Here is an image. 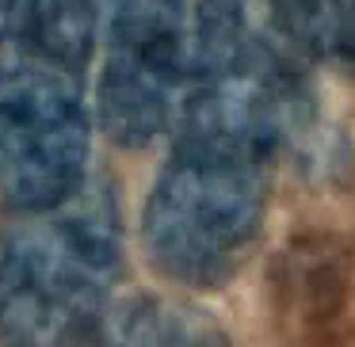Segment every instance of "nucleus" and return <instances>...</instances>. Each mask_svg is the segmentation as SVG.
Here are the masks:
<instances>
[{"mask_svg": "<svg viewBox=\"0 0 355 347\" xmlns=\"http://www.w3.org/2000/svg\"><path fill=\"white\" fill-rule=\"evenodd\" d=\"M294 80L248 0H199L172 153L146 202L149 260L184 286H222L263 229Z\"/></svg>", "mask_w": 355, "mask_h": 347, "instance_id": "obj_1", "label": "nucleus"}, {"mask_svg": "<svg viewBox=\"0 0 355 347\" xmlns=\"http://www.w3.org/2000/svg\"><path fill=\"white\" fill-rule=\"evenodd\" d=\"M123 271V222L92 187L0 240V344L65 347L111 301Z\"/></svg>", "mask_w": 355, "mask_h": 347, "instance_id": "obj_2", "label": "nucleus"}, {"mask_svg": "<svg viewBox=\"0 0 355 347\" xmlns=\"http://www.w3.org/2000/svg\"><path fill=\"white\" fill-rule=\"evenodd\" d=\"M80 73L0 50V195L46 214L85 191L88 107Z\"/></svg>", "mask_w": 355, "mask_h": 347, "instance_id": "obj_3", "label": "nucleus"}, {"mask_svg": "<svg viewBox=\"0 0 355 347\" xmlns=\"http://www.w3.org/2000/svg\"><path fill=\"white\" fill-rule=\"evenodd\" d=\"M96 115L115 145L146 149L168 130L195 46L191 0H103Z\"/></svg>", "mask_w": 355, "mask_h": 347, "instance_id": "obj_4", "label": "nucleus"}, {"mask_svg": "<svg viewBox=\"0 0 355 347\" xmlns=\"http://www.w3.org/2000/svg\"><path fill=\"white\" fill-rule=\"evenodd\" d=\"M65 347H233L210 313L161 294L111 298Z\"/></svg>", "mask_w": 355, "mask_h": 347, "instance_id": "obj_5", "label": "nucleus"}, {"mask_svg": "<svg viewBox=\"0 0 355 347\" xmlns=\"http://www.w3.org/2000/svg\"><path fill=\"white\" fill-rule=\"evenodd\" d=\"M100 27V0H0V42L85 77Z\"/></svg>", "mask_w": 355, "mask_h": 347, "instance_id": "obj_6", "label": "nucleus"}, {"mask_svg": "<svg viewBox=\"0 0 355 347\" xmlns=\"http://www.w3.org/2000/svg\"><path fill=\"white\" fill-rule=\"evenodd\" d=\"M268 8L298 54L355 73V0H268Z\"/></svg>", "mask_w": 355, "mask_h": 347, "instance_id": "obj_7", "label": "nucleus"}]
</instances>
